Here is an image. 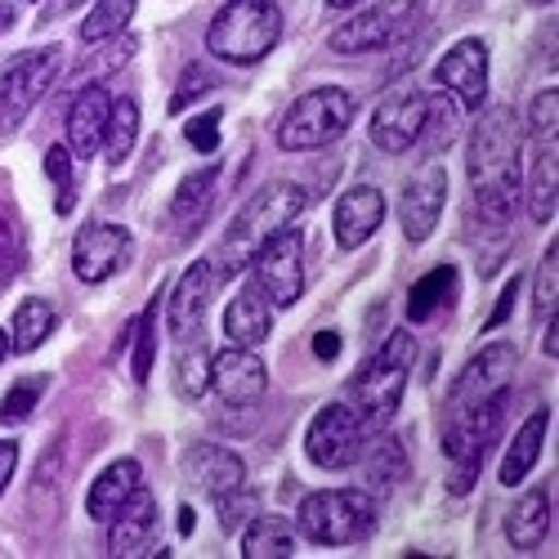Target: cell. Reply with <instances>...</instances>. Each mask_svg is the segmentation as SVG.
Returning a JSON list of instances; mask_svg holds the SVG:
<instances>
[{
  "instance_id": "6da1fadb",
  "label": "cell",
  "mask_w": 559,
  "mask_h": 559,
  "mask_svg": "<svg viewBox=\"0 0 559 559\" xmlns=\"http://www.w3.org/2000/svg\"><path fill=\"white\" fill-rule=\"evenodd\" d=\"M465 170H471L479 219L501 228L510 215H515V202H520V126L506 104L488 108L475 121Z\"/></svg>"
},
{
  "instance_id": "7a4b0ae2",
  "label": "cell",
  "mask_w": 559,
  "mask_h": 559,
  "mask_svg": "<svg viewBox=\"0 0 559 559\" xmlns=\"http://www.w3.org/2000/svg\"><path fill=\"white\" fill-rule=\"evenodd\" d=\"M305 206H309V189H300V183H292V179L264 183V189L238 211V219H233L228 233H224V242H219V251H215V260H211L215 283H228V277H238V273L251 264V255L273 238V233L292 228V224L305 215Z\"/></svg>"
},
{
  "instance_id": "3957f363",
  "label": "cell",
  "mask_w": 559,
  "mask_h": 559,
  "mask_svg": "<svg viewBox=\"0 0 559 559\" xmlns=\"http://www.w3.org/2000/svg\"><path fill=\"white\" fill-rule=\"evenodd\" d=\"M412 358H416V345L403 328V332H390L385 345L358 367V377L349 381V407L358 412L362 430H385L394 421L399 399L407 390Z\"/></svg>"
},
{
  "instance_id": "277c9868",
  "label": "cell",
  "mask_w": 559,
  "mask_h": 559,
  "mask_svg": "<svg viewBox=\"0 0 559 559\" xmlns=\"http://www.w3.org/2000/svg\"><path fill=\"white\" fill-rule=\"evenodd\" d=\"M277 36H283V10L273 0H228L206 27V50L224 63H260Z\"/></svg>"
},
{
  "instance_id": "5b68a950",
  "label": "cell",
  "mask_w": 559,
  "mask_h": 559,
  "mask_svg": "<svg viewBox=\"0 0 559 559\" xmlns=\"http://www.w3.org/2000/svg\"><path fill=\"white\" fill-rule=\"evenodd\" d=\"M296 524L318 546H354L367 542L377 528V501L358 488H322L300 501Z\"/></svg>"
},
{
  "instance_id": "8992f818",
  "label": "cell",
  "mask_w": 559,
  "mask_h": 559,
  "mask_svg": "<svg viewBox=\"0 0 559 559\" xmlns=\"http://www.w3.org/2000/svg\"><path fill=\"white\" fill-rule=\"evenodd\" d=\"M354 121V99L336 85H318L309 95H300L287 117L277 121V148L287 153H313V148H328L349 130Z\"/></svg>"
},
{
  "instance_id": "52a82bcc",
  "label": "cell",
  "mask_w": 559,
  "mask_h": 559,
  "mask_svg": "<svg viewBox=\"0 0 559 559\" xmlns=\"http://www.w3.org/2000/svg\"><path fill=\"white\" fill-rule=\"evenodd\" d=\"M426 23V0H381L367 14H354L332 32L336 55H381L394 50L407 36H416Z\"/></svg>"
},
{
  "instance_id": "ba28073f",
  "label": "cell",
  "mask_w": 559,
  "mask_h": 559,
  "mask_svg": "<svg viewBox=\"0 0 559 559\" xmlns=\"http://www.w3.org/2000/svg\"><path fill=\"white\" fill-rule=\"evenodd\" d=\"M59 76V45L50 50H23L0 68V134H10L55 85Z\"/></svg>"
},
{
  "instance_id": "9c48e42d",
  "label": "cell",
  "mask_w": 559,
  "mask_h": 559,
  "mask_svg": "<svg viewBox=\"0 0 559 559\" xmlns=\"http://www.w3.org/2000/svg\"><path fill=\"white\" fill-rule=\"evenodd\" d=\"M362 443H367V430L349 403L318 407V416L305 430V456L318 465V471H349V465L362 456Z\"/></svg>"
},
{
  "instance_id": "30bf717a",
  "label": "cell",
  "mask_w": 559,
  "mask_h": 559,
  "mask_svg": "<svg viewBox=\"0 0 559 559\" xmlns=\"http://www.w3.org/2000/svg\"><path fill=\"white\" fill-rule=\"evenodd\" d=\"M251 269H255V287L269 296V305L287 309L300 300L305 292V238L296 228H283L251 255Z\"/></svg>"
},
{
  "instance_id": "8fae6325",
  "label": "cell",
  "mask_w": 559,
  "mask_h": 559,
  "mask_svg": "<svg viewBox=\"0 0 559 559\" xmlns=\"http://www.w3.org/2000/svg\"><path fill=\"white\" fill-rule=\"evenodd\" d=\"M515 362H520V349L510 345V341H497V345L479 349L471 362L461 367V377L452 381V390H448V399H443V416H456V412H465V407H479V403L506 394Z\"/></svg>"
},
{
  "instance_id": "7c38bea8",
  "label": "cell",
  "mask_w": 559,
  "mask_h": 559,
  "mask_svg": "<svg viewBox=\"0 0 559 559\" xmlns=\"http://www.w3.org/2000/svg\"><path fill=\"white\" fill-rule=\"evenodd\" d=\"M426 108H430V95H421L416 85H399L381 99V108L371 112V144L381 153H407L416 148L421 139V126H426Z\"/></svg>"
},
{
  "instance_id": "4fadbf2b",
  "label": "cell",
  "mask_w": 559,
  "mask_h": 559,
  "mask_svg": "<svg viewBox=\"0 0 559 559\" xmlns=\"http://www.w3.org/2000/svg\"><path fill=\"white\" fill-rule=\"evenodd\" d=\"M130 251H134L130 228H121V224H85L76 233V242H72V273L81 277V283L99 287L117 269H126Z\"/></svg>"
},
{
  "instance_id": "5bb4252c",
  "label": "cell",
  "mask_w": 559,
  "mask_h": 559,
  "mask_svg": "<svg viewBox=\"0 0 559 559\" xmlns=\"http://www.w3.org/2000/svg\"><path fill=\"white\" fill-rule=\"evenodd\" d=\"M448 206V170L426 157V166L416 170L407 179V193H403V206H399V219H403V233H407V242H426L439 215Z\"/></svg>"
},
{
  "instance_id": "9a60e30c",
  "label": "cell",
  "mask_w": 559,
  "mask_h": 559,
  "mask_svg": "<svg viewBox=\"0 0 559 559\" xmlns=\"http://www.w3.org/2000/svg\"><path fill=\"white\" fill-rule=\"evenodd\" d=\"M435 76H439V85L448 90V95H456V104L479 112L484 108V95H488V45L475 40V36L456 40L452 50L439 59Z\"/></svg>"
},
{
  "instance_id": "2e32d148",
  "label": "cell",
  "mask_w": 559,
  "mask_h": 559,
  "mask_svg": "<svg viewBox=\"0 0 559 559\" xmlns=\"http://www.w3.org/2000/svg\"><path fill=\"white\" fill-rule=\"evenodd\" d=\"M211 385H215V394H219L228 407H251V403H260L264 390H269V367H264L251 349L228 345L224 354L211 358Z\"/></svg>"
},
{
  "instance_id": "e0dca14e",
  "label": "cell",
  "mask_w": 559,
  "mask_h": 559,
  "mask_svg": "<svg viewBox=\"0 0 559 559\" xmlns=\"http://www.w3.org/2000/svg\"><path fill=\"white\" fill-rule=\"evenodd\" d=\"M183 479H189L198 492H206V497H224V492H233V488H242L247 484V465H242V456L238 452H228V448H219V443H193L189 452H183Z\"/></svg>"
},
{
  "instance_id": "ac0fdd59",
  "label": "cell",
  "mask_w": 559,
  "mask_h": 559,
  "mask_svg": "<svg viewBox=\"0 0 559 559\" xmlns=\"http://www.w3.org/2000/svg\"><path fill=\"white\" fill-rule=\"evenodd\" d=\"M157 537V497L139 484L126 506L108 520V550L112 555H153Z\"/></svg>"
},
{
  "instance_id": "d6986e66",
  "label": "cell",
  "mask_w": 559,
  "mask_h": 559,
  "mask_svg": "<svg viewBox=\"0 0 559 559\" xmlns=\"http://www.w3.org/2000/svg\"><path fill=\"white\" fill-rule=\"evenodd\" d=\"M381 219H385V193L371 189V183H358V189H349L332 211L336 247L341 251H358L362 242H371V233L381 228Z\"/></svg>"
},
{
  "instance_id": "ffe728a7",
  "label": "cell",
  "mask_w": 559,
  "mask_h": 559,
  "mask_svg": "<svg viewBox=\"0 0 559 559\" xmlns=\"http://www.w3.org/2000/svg\"><path fill=\"white\" fill-rule=\"evenodd\" d=\"M211 292H215V269H211V260H193V269H183V277L175 283V296H170V336L189 341V336L202 332Z\"/></svg>"
},
{
  "instance_id": "44dd1931",
  "label": "cell",
  "mask_w": 559,
  "mask_h": 559,
  "mask_svg": "<svg viewBox=\"0 0 559 559\" xmlns=\"http://www.w3.org/2000/svg\"><path fill=\"white\" fill-rule=\"evenodd\" d=\"M108 112H112V99H108L104 85H85L81 95L72 99V108H68V148H72V157L90 162L104 148Z\"/></svg>"
},
{
  "instance_id": "7402d4cb",
  "label": "cell",
  "mask_w": 559,
  "mask_h": 559,
  "mask_svg": "<svg viewBox=\"0 0 559 559\" xmlns=\"http://www.w3.org/2000/svg\"><path fill=\"white\" fill-rule=\"evenodd\" d=\"M269 332H273V305L255 283H247L224 313V336H228V345L255 349V345H264Z\"/></svg>"
},
{
  "instance_id": "603a6c76",
  "label": "cell",
  "mask_w": 559,
  "mask_h": 559,
  "mask_svg": "<svg viewBox=\"0 0 559 559\" xmlns=\"http://www.w3.org/2000/svg\"><path fill=\"white\" fill-rule=\"evenodd\" d=\"M139 475H144V471H139V461H112L108 465V471L95 479V484H90V492H85V510H90V520H99V524H108L112 515H117V510L126 506V497L139 488Z\"/></svg>"
},
{
  "instance_id": "cb8c5ba5",
  "label": "cell",
  "mask_w": 559,
  "mask_h": 559,
  "mask_svg": "<svg viewBox=\"0 0 559 559\" xmlns=\"http://www.w3.org/2000/svg\"><path fill=\"white\" fill-rule=\"evenodd\" d=\"M546 430H550V407H537L520 426L515 443L506 448V461H501V484L506 488H515V484H524L533 475V465L542 456V443H546Z\"/></svg>"
},
{
  "instance_id": "d4e9b609",
  "label": "cell",
  "mask_w": 559,
  "mask_h": 559,
  "mask_svg": "<svg viewBox=\"0 0 559 559\" xmlns=\"http://www.w3.org/2000/svg\"><path fill=\"white\" fill-rule=\"evenodd\" d=\"M550 515H555V506H550V492L546 488H533L520 497V506L506 515V537L515 550H537L550 533Z\"/></svg>"
},
{
  "instance_id": "484cf974",
  "label": "cell",
  "mask_w": 559,
  "mask_h": 559,
  "mask_svg": "<svg viewBox=\"0 0 559 559\" xmlns=\"http://www.w3.org/2000/svg\"><path fill=\"white\" fill-rule=\"evenodd\" d=\"M215 183H219V166H206V170H193L179 179V189L170 198V224L175 228H198L215 202Z\"/></svg>"
},
{
  "instance_id": "4316f807",
  "label": "cell",
  "mask_w": 559,
  "mask_h": 559,
  "mask_svg": "<svg viewBox=\"0 0 559 559\" xmlns=\"http://www.w3.org/2000/svg\"><path fill=\"white\" fill-rule=\"evenodd\" d=\"M247 559H292L296 555V528L283 515H255L242 537Z\"/></svg>"
},
{
  "instance_id": "83f0119b",
  "label": "cell",
  "mask_w": 559,
  "mask_h": 559,
  "mask_svg": "<svg viewBox=\"0 0 559 559\" xmlns=\"http://www.w3.org/2000/svg\"><path fill=\"white\" fill-rule=\"evenodd\" d=\"M403 479H407V452H403V443L394 435L377 439V443H371V456H367V492L385 497Z\"/></svg>"
},
{
  "instance_id": "f1b7e54d",
  "label": "cell",
  "mask_w": 559,
  "mask_h": 559,
  "mask_svg": "<svg viewBox=\"0 0 559 559\" xmlns=\"http://www.w3.org/2000/svg\"><path fill=\"white\" fill-rule=\"evenodd\" d=\"M452 296H456V269H452V264L430 269L421 283L407 292V322H426V318H435V309L448 305Z\"/></svg>"
},
{
  "instance_id": "f546056e",
  "label": "cell",
  "mask_w": 559,
  "mask_h": 559,
  "mask_svg": "<svg viewBox=\"0 0 559 559\" xmlns=\"http://www.w3.org/2000/svg\"><path fill=\"white\" fill-rule=\"evenodd\" d=\"M50 332H55V309L45 305L40 296H27L14 309V336H10V345L19 354H32V349H40L45 341H50Z\"/></svg>"
},
{
  "instance_id": "4dcf8cb0",
  "label": "cell",
  "mask_w": 559,
  "mask_h": 559,
  "mask_svg": "<svg viewBox=\"0 0 559 559\" xmlns=\"http://www.w3.org/2000/svg\"><path fill=\"white\" fill-rule=\"evenodd\" d=\"M157 313H162V292L148 300V309L134 318V362H130V377L134 385H148L153 377V362H157Z\"/></svg>"
},
{
  "instance_id": "1f68e13d",
  "label": "cell",
  "mask_w": 559,
  "mask_h": 559,
  "mask_svg": "<svg viewBox=\"0 0 559 559\" xmlns=\"http://www.w3.org/2000/svg\"><path fill=\"white\" fill-rule=\"evenodd\" d=\"M27 264V238H23V224L19 215L0 202V287H10L14 277Z\"/></svg>"
},
{
  "instance_id": "d6a6232c",
  "label": "cell",
  "mask_w": 559,
  "mask_h": 559,
  "mask_svg": "<svg viewBox=\"0 0 559 559\" xmlns=\"http://www.w3.org/2000/svg\"><path fill=\"white\" fill-rule=\"evenodd\" d=\"M452 139H456V104L448 99V90H439V95H430L426 126H421V139H416V144H426V153L439 157Z\"/></svg>"
},
{
  "instance_id": "836d02e7",
  "label": "cell",
  "mask_w": 559,
  "mask_h": 559,
  "mask_svg": "<svg viewBox=\"0 0 559 559\" xmlns=\"http://www.w3.org/2000/svg\"><path fill=\"white\" fill-rule=\"evenodd\" d=\"M134 139H139V108H134V99H117L108 112V134H104V148H108L112 166H121L134 153Z\"/></svg>"
},
{
  "instance_id": "e575fe53",
  "label": "cell",
  "mask_w": 559,
  "mask_h": 559,
  "mask_svg": "<svg viewBox=\"0 0 559 559\" xmlns=\"http://www.w3.org/2000/svg\"><path fill=\"white\" fill-rule=\"evenodd\" d=\"M130 19H134V0H99L95 14H85V23H81V40L85 45L112 40L130 27Z\"/></svg>"
},
{
  "instance_id": "d590c367",
  "label": "cell",
  "mask_w": 559,
  "mask_h": 559,
  "mask_svg": "<svg viewBox=\"0 0 559 559\" xmlns=\"http://www.w3.org/2000/svg\"><path fill=\"white\" fill-rule=\"evenodd\" d=\"M555 144L550 148H537V166H533V189H528V215L537 224H550L555 219Z\"/></svg>"
},
{
  "instance_id": "8d00e7d4",
  "label": "cell",
  "mask_w": 559,
  "mask_h": 559,
  "mask_svg": "<svg viewBox=\"0 0 559 559\" xmlns=\"http://www.w3.org/2000/svg\"><path fill=\"white\" fill-rule=\"evenodd\" d=\"M206 385H211V358L193 341V345H183L175 354V390H179V399H202Z\"/></svg>"
},
{
  "instance_id": "74e56055",
  "label": "cell",
  "mask_w": 559,
  "mask_h": 559,
  "mask_svg": "<svg viewBox=\"0 0 559 559\" xmlns=\"http://www.w3.org/2000/svg\"><path fill=\"white\" fill-rule=\"evenodd\" d=\"M45 175L55 179V189H59V215H72L76 206V179H72V153L50 144V153H45Z\"/></svg>"
},
{
  "instance_id": "f35d334b",
  "label": "cell",
  "mask_w": 559,
  "mask_h": 559,
  "mask_svg": "<svg viewBox=\"0 0 559 559\" xmlns=\"http://www.w3.org/2000/svg\"><path fill=\"white\" fill-rule=\"evenodd\" d=\"M45 385H50V377H32V381H19L5 399H0V421H27L32 407L40 403Z\"/></svg>"
},
{
  "instance_id": "ab89813d",
  "label": "cell",
  "mask_w": 559,
  "mask_h": 559,
  "mask_svg": "<svg viewBox=\"0 0 559 559\" xmlns=\"http://www.w3.org/2000/svg\"><path fill=\"white\" fill-rule=\"evenodd\" d=\"M555 117H559V90H542V95L533 99V112H528V134L537 148H550L555 144Z\"/></svg>"
},
{
  "instance_id": "60d3db41",
  "label": "cell",
  "mask_w": 559,
  "mask_h": 559,
  "mask_svg": "<svg viewBox=\"0 0 559 559\" xmlns=\"http://www.w3.org/2000/svg\"><path fill=\"white\" fill-rule=\"evenodd\" d=\"M555 273H559V247L550 238V247H546V255L537 264V292H533V318L537 322H546L555 313Z\"/></svg>"
},
{
  "instance_id": "b9f144b4",
  "label": "cell",
  "mask_w": 559,
  "mask_h": 559,
  "mask_svg": "<svg viewBox=\"0 0 559 559\" xmlns=\"http://www.w3.org/2000/svg\"><path fill=\"white\" fill-rule=\"evenodd\" d=\"M255 510H260V497L242 484V488H233V492H224L219 497V528L224 533H238L251 515H255Z\"/></svg>"
},
{
  "instance_id": "7bdbcfd3",
  "label": "cell",
  "mask_w": 559,
  "mask_h": 559,
  "mask_svg": "<svg viewBox=\"0 0 559 559\" xmlns=\"http://www.w3.org/2000/svg\"><path fill=\"white\" fill-rule=\"evenodd\" d=\"M211 90H215V72L211 68H202V63L183 68L179 90H175V99H170V112H183V108H189V99H202V95H211Z\"/></svg>"
},
{
  "instance_id": "ee69618b",
  "label": "cell",
  "mask_w": 559,
  "mask_h": 559,
  "mask_svg": "<svg viewBox=\"0 0 559 559\" xmlns=\"http://www.w3.org/2000/svg\"><path fill=\"white\" fill-rule=\"evenodd\" d=\"M219 121H224V112L211 108V112H202V117H193L189 126H183V139H189L198 153H215L219 148Z\"/></svg>"
},
{
  "instance_id": "f6af8a7d",
  "label": "cell",
  "mask_w": 559,
  "mask_h": 559,
  "mask_svg": "<svg viewBox=\"0 0 559 559\" xmlns=\"http://www.w3.org/2000/svg\"><path fill=\"white\" fill-rule=\"evenodd\" d=\"M515 300H520V273H515V277H510V283L501 287V300H497V309H492V318L484 322V332H497V328H501V322L510 318V309H515Z\"/></svg>"
},
{
  "instance_id": "bcb514c9",
  "label": "cell",
  "mask_w": 559,
  "mask_h": 559,
  "mask_svg": "<svg viewBox=\"0 0 559 559\" xmlns=\"http://www.w3.org/2000/svg\"><path fill=\"white\" fill-rule=\"evenodd\" d=\"M14 471H19V443H5V439H0V497H5Z\"/></svg>"
},
{
  "instance_id": "7dc6e473",
  "label": "cell",
  "mask_w": 559,
  "mask_h": 559,
  "mask_svg": "<svg viewBox=\"0 0 559 559\" xmlns=\"http://www.w3.org/2000/svg\"><path fill=\"white\" fill-rule=\"evenodd\" d=\"M313 354H318L322 362H332V358L341 354V336H336V332H318V336H313Z\"/></svg>"
},
{
  "instance_id": "c3c4849f",
  "label": "cell",
  "mask_w": 559,
  "mask_h": 559,
  "mask_svg": "<svg viewBox=\"0 0 559 559\" xmlns=\"http://www.w3.org/2000/svg\"><path fill=\"white\" fill-rule=\"evenodd\" d=\"M542 354L546 358H559V318L550 313V328L542 332Z\"/></svg>"
},
{
  "instance_id": "681fc988",
  "label": "cell",
  "mask_w": 559,
  "mask_h": 559,
  "mask_svg": "<svg viewBox=\"0 0 559 559\" xmlns=\"http://www.w3.org/2000/svg\"><path fill=\"white\" fill-rule=\"evenodd\" d=\"M76 5H81V0H50V5H45V19H59V14H68Z\"/></svg>"
},
{
  "instance_id": "f907efd6",
  "label": "cell",
  "mask_w": 559,
  "mask_h": 559,
  "mask_svg": "<svg viewBox=\"0 0 559 559\" xmlns=\"http://www.w3.org/2000/svg\"><path fill=\"white\" fill-rule=\"evenodd\" d=\"M193 528H198V515H193L189 506H183V510H179V533H193Z\"/></svg>"
},
{
  "instance_id": "816d5d0a",
  "label": "cell",
  "mask_w": 559,
  "mask_h": 559,
  "mask_svg": "<svg viewBox=\"0 0 559 559\" xmlns=\"http://www.w3.org/2000/svg\"><path fill=\"white\" fill-rule=\"evenodd\" d=\"M14 23V5H10V0H0V32H5Z\"/></svg>"
},
{
  "instance_id": "f5cc1de1",
  "label": "cell",
  "mask_w": 559,
  "mask_h": 559,
  "mask_svg": "<svg viewBox=\"0 0 559 559\" xmlns=\"http://www.w3.org/2000/svg\"><path fill=\"white\" fill-rule=\"evenodd\" d=\"M354 5H358V0H328V10H336V14L341 10H354Z\"/></svg>"
},
{
  "instance_id": "db71d44e",
  "label": "cell",
  "mask_w": 559,
  "mask_h": 559,
  "mask_svg": "<svg viewBox=\"0 0 559 559\" xmlns=\"http://www.w3.org/2000/svg\"><path fill=\"white\" fill-rule=\"evenodd\" d=\"M10 354V332H0V358Z\"/></svg>"
},
{
  "instance_id": "11a10c76",
  "label": "cell",
  "mask_w": 559,
  "mask_h": 559,
  "mask_svg": "<svg viewBox=\"0 0 559 559\" xmlns=\"http://www.w3.org/2000/svg\"><path fill=\"white\" fill-rule=\"evenodd\" d=\"M533 5H555V0H533Z\"/></svg>"
}]
</instances>
